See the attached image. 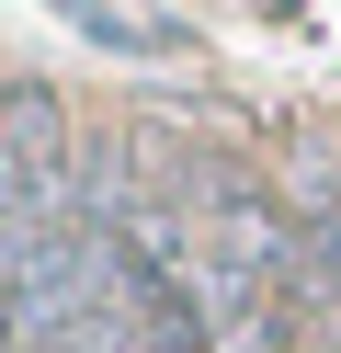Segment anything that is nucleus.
<instances>
[{
	"label": "nucleus",
	"mask_w": 341,
	"mask_h": 353,
	"mask_svg": "<svg viewBox=\"0 0 341 353\" xmlns=\"http://www.w3.org/2000/svg\"><path fill=\"white\" fill-rule=\"evenodd\" d=\"M91 46H182L194 23H171V12H80Z\"/></svg>",
	"instance_id": "1"
},
{
	"label": "nucleus",
	"mask_w": 341,
	"mask_h": 353,
	"mask_svg": "<svg viewBox=\"0 0 341 353\" xmlns=\"http://www.w3.org/2000/svg\"><path fill=\"white\" fill-rule=\"evenodd\" d=\"M0 353H23V342H0Z\"/></svg>",
	"instance_id": "3"
},
{
	"label": "nucleus",
	"mask_w": 341,
	"mask_h": 353,
	"mask_svg": "<svg viewBox=\"0 0 341 353\" xmlns=\"http://www.w3.org/2000/svg\"><path fill=\"white\" fill-rule=\"evenodd\" d=\"M307 216H341V148H318V160H307Z\"/></svg>",
	"instance_id": "2"
}]
</instances>
